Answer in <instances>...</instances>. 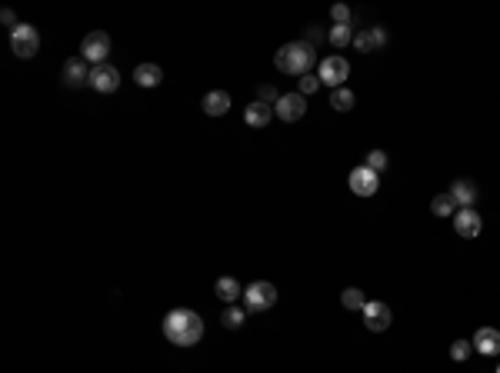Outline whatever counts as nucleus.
I'll list each match as a JSON object with an SVG mask.
<instances>
[{
	"label": "nucleus",
	"mask_w": 500,
	"mask_h": 373,
	"mask_svg": "<svg viewBox=\"0 0 500 373\" xmlns=\"http://www.w3.org/2000/svg\"><path fill=\"white\" fill-rule=\"evenodd\" d=\"M371 34H373V47H377V51L387 47V30L384 27H371Z\"/></svg>",
	"instance_id": "obj_31"
},
{
	"label": "nucleus",
	"mask_w": 500,
	"mask_h": 373,
	"mask_svg": "<svg viewBox=\"0 0 500 373\" xmlns=\"http://www.w3.org/2000/svg\"><path fill=\"white\" fill-rule=\"evenodd\" d=\"M350 190L357 193V197H373V193L380 190V174L371 170L367 164L357 170H350Z\"/></svg>",
	"instance_id": "obj_9"
},
{
	"label": "nucleus",
	"mask_w": 500,
	"mask_h": 373,
	"mask_svg": "<svg viewBox=\"0 0 500 373\" xmlns=\"http://www.w3.org/2000/svg\"><path fill=\"white\" fill-rule=\"evenodd\" d=\"M164 336L174 343V347H193V343H200V336H204V320L193 313V310H170L164 317Z\"/></svg>",
	"instance_id": "obj_1"
},
{
	"label": "nucleus",
	"mask_w": 500,
	"mask_h": 373,
	"mask_svg": "<svg viewBox=\"0 0 500 373\" xmlns=\"http://www.w3.org/2000/svg\"><path fill=\"white\" fill-rule=\"evenodd\" d=\"M270 117H274V107H267V103H260V100H254V103H250V107L244 110L247 127H267Z\"/></svg>",
	"instance_id": "obj_16"
},
{
	"label": "nucleus",
	"mask_w": 500,
	"mask_h": 373,
	"mask_svg": "<svg viewBox=\"0 0 500 373\" xmlns=\"http://www.w3.org/2000/svg\"><path fill=\"white\" fill-rule=\"evenodd\" d=\"M317 60V51L310 47L307 40H294V44H283L277 57H274V64L281 74H290V77H304L310 74V67Z\"/></svg>",
	"instance_id": "obj_2"
},
{
	"label": "nucleus",
	"mask_w": 500,
	"mask_h": 373,
	"mask_svg": "<svg viewBox=\"0 0 500 373\" xmlns=\"http://www.w3.org/2000/svg\"><path fill=\"white\" fill-rule=\"evenodd\" d=\"M90 70H94V67H87V60H84L80 53L70 57L64 64V84L67 87H84V84H90Z\"/></svg>",
	"instance_id": "obj_12"
},
{
	"label": "nucleus",
	"mask_w": 500,
	"mask_h": 373,
	"mask_svg": "<svg viewBox=\"0 0 500 373\" xmlns=\"http://www.w3.org/2000/svg\"><path fill=\"white\" fill-rule=\"evenodd\" d=\"M340 303H344V310H364L367 296H364V290H357V287H347L344 296H340Z\"/></svg>",
	"instance_id": "obj_22"
},
{
	"label": "nucleus",
	"mask_w": 500,
	"mask_h": 373,
	"mask_svg": "<svg viewBox=\"0 0 500 373\" xmlns=\"http://www.w3.org/2000/svg\"><path fill=\"white\" fill-rule=\"evenodd\" d=\"M367 167L380 174V170L387 167V154H384V150H371V154H367Z\"/></svg>",
	"instance_id": "obj_28"
},
{
	"label": "nucleus",
	"mask_w": 500,
	"mask_h": 373,
	"mask_svg": "<svg viewBox=\"0 0 500 373\" xmlns=\"http://www.w3.org/2000/svg\"><path fill=\"white\" fill-rule=\"evenodd\" d=\"M274 303H277V287H274V283L257 280L244 290V307L250 310V313H264V310H270Z\"/></svg>",
	"instance_id": "obj_3"
},
{
	"label": "nucleus",
	"mask_w": 500,
	"mask_h": 373,
	"mask_svg": "<svg viewBox=\"0 0 500 373\" xmlns=\"http://www.w3.org/2000/svg\"><path fill=\"white\" fill-rule=\"evenodd\" d=\"M257 100L267 103V107H277V100H281V93H277V87H270V84H264L260 91H257Z\"/></svg>",
	"instance_id": "obj_27"
},
{
	"label": "nucleus",
	"mask_w": 500,
	"mask_h": 373,
	"mask_svg": "<svg viewBox=\"0 0 500 373\" xmlns=\"http://www.w3.org/2000/svg\"><path fill=\"white\" fill-rule=\"evenodd\" d=\"M0 20L11 27V30H17V27H20V24H17V17H13V11H4V13H0Z\"/></svg>",
	"instance_id": "obj_32"
},
{
	"label": "nucleus",
	"mask_w": 500,
	"mask_h": 373,
	"mask_svg": "<svg viewBox=\"0 0 500 373\" xmlns=\"http://www.w3.org/2000/svg\"><path fill=\"white\" fill-rule=\"evenodd\" d=\"M317 87H321V77H314V74H304V77L297 80V93H300V97L317 93Z\"/></svg>",
	"instance_id": "obj_25"
},
{
	"label": "nucleus",
	"mask_w": 500,
	"mask_h": 373,
	"mask_svg": "<svg viewBox=\"0 0 500 373\" xmlns=\"http://www.w3.org/2000/svg\"><path fill=\"white\" fill-rule=\"evenodd\" d=\"M354 47H357L360 53H371V51H377V47H373V34L367 30V27H364L360 34H354Z\"/></svg>",
	"instance_id": "obj_26"
},
{
	"label": "nucleus",
	"mask_w": 500,
	"mask_h": 373,
	"mask_svg": "<svg viewBox=\"0 0 500 373\" xmlns=\"http://www.w3.org/2000/svg\"><path fill=\"white\" fill-rule=\"evenodd\" d=\"M360 313H364V327L373 330V334H384L387 327H390V320H394V310L384 300H367Z\"/></svg>",
	"instance_id": "obj_7"
},
{
	"label": "nucleus",
	"mask_w": 500,
	"mask_h": 373,
	"mask_svg": "<svg viewBox=\"0 0 500 373\" xmlns=\"http://www.w3.org/2000/svg\"><path fill=\"white\" fill-rule=\"evenodd\" d=\"M474 350L477 353H484V357H497L500 353V330L494 327H480L474 334Z\"/></svg>",
	"instance_id": "obj_13"
},
{
	"label": "nucleus",
	"mask_w": 500,
	"mask_h": 373,
	"mask_svg": "<svg viewBox=\"0 0 500 373\" xmlns=\"http://www.w3.org/2000/svg\"><path fill=\"white\" fill-rule=\"evenodd\" d=\"M323 37H327V34H323L321 27H317V24H310V27H307V37H304V40H307L310 47H317V44H321Z\"/></svg>",
	"instance_id": "obj_30"
},
{
	"label": "nucleus",
	"mask_w": 500,
	"mask_h": 373,
	"mask_svg": "<svg viewBox=\"0 0 500 373\" xmlns=\"http://www.w3.org/2000/svg\"><path fill=\"white\" fill-rule=\"evenodd\" d=\"M214 294H217L224 303H231V307H233L237 300H244V287L233 280V277H220V280L214 283Z\"/></svg>",
	"instance_id": "obj_14"
},
{
	"label": "nucleus",
	"mask_w": 500,
	"mask_h": 373,
	"mask_svg": "<svg viewBox=\"0 0 500 373\" xmlns=\"http://www.w3.org/2000/svg\"><path fill=\"white\" fill-rule=\"evenodd\" d=\"M450 197L457 200V207H474L477 187L470 181H454V187H450Z\"/></svg>",
	"instance_id": "obj_17"
},
{
	"label": "nucleus",
	"mask_w": 500,
	"mask_h": 373,
	"mask_svg": "<svg viewBox=\"0 0 500 373\" xmlns=\"http://www.w3.org/2000/svg\"><path fill=\"white\" fill-rule=\"evenodd\" d=\"M331 17H333V24H350V7L347 4H333Z\"/></svg>",
	"instance_id": "obj_29"
},
{
	"label": "nucleus",
	"mask_w": 500,
	"mask_h": 373,
	"mask_svg": "<svg viewBox=\"0 0 500 373\" xmlns=\"http://www.w3.org/2000/svg\"><path fill=\"white\" fill-rule=\"evenodd\" d=\"M430 210H434V217H454L461 207H457V200H454V197H450V190H447V193H437L434 204H430Z\"/></svg>",
	"instance_id": "obj_19"
},
{
	"label": "nucleus",
	"mask_w": 500,
	"mask_h": 373,
	"mask_svg": "<svg viewBox=\"0 0 500 373\" xmlns=\"http://www.w3.org/2000/svg\"><path fill=\"white\" fill-rule=\"evenodd\" d=\"M11 47H13V53H17L20 60H30V57H37V51H40V34H37V27L20 24L17 30H11Z\"/></svg>",
	"instance_id": "obj_5"
},
{
	"label": "nucleus",
	"mask_w": 500,
	"mask_h": 373,
	"mask_svg": "<svg viewBox=\"0 0 500 373\" xmlns=\"http://www.w3.org/2000/svg\"><path fill=\"white\" fill-rule=\"evenodd\" d=\"M107 53H110V34H103V30H90L87 37L80 40V57L87 60V64H107Z\"/></svg>",
	"instance_id": "obj_4"
},
{
	"label": "nucleus",
	"mask_w": 500,
	"mask_h": 373,
	"mask_svg": "<svg viewBox=\"0 0 500 373\" xmlns=\"http://www.w3.org/2000/svg\"><path fill=\"white\" fill-rule=\"evenodd\" d=\"M220 320H224V327H227V330H237V327H241L247 317H244V310H241V307H227Z\"/></svg>",
	"instance_id": "obj_24"
},
{
	"label": "nucleus",
	"mask_w": 500,
	"mask_h": 373,
	"mask_svg": "<svg viewBox=\"0 0 500 373\" xmlns=\"http://www.w3.org/2000/svg\"><path fill=\"white\" fill-rule=\"evenodd\" d=\"M327 40H331L333 47H340V51H344L347 44H354V30H350V24H333L331 34H327Z\"/></svg>",
	"instance_id": "obj_21"
},
{
	"label": "nucleus",
	"mask_w": 500,
	"mask_h": 373,
	"mask_svg": "<svg viewBox=\"0 0 500 373\" xmlns=\"http://www.w3.org/2000/svg\"><path fill=\"white\" fill-rule=\"evenodd\" d=\"M454 230H457V237H463V240H474V237H480V230H484V220H480V214H477L474 207H461V210L454 214Z\"/></svg>",
	"instance_id": "obj_8"
},
{
	"label": "nucleus",
	"mask_w": 500,
	"mask_h": 373,
	"mask_svg": "<svg viewBox=\"0 0 500 373\" xmlns=\"http://www.w3.org/2000/svg\"><path fill=\"white\" fill-rule=\"evenodd\" d=\"M134 80L141 84V87H157L160 80H164V70L157 64H141L137 70H134Z\"/></svg>",
	"instance_id": "obj_18"
},
{
	"label": "nucleus",
	"mask_w": 500,
	"mask_h": 373,
	"mask_svg": "<svg viewBox=\"0 0 500 373\" xmlns=\"http://www.w3.org/2000/svg\"><path fill=\"white\" fill-rule=\"evenodd\" d=\"M317 77H321V84H327V87H344V80L350 77V64H347L340 53H331V57H323L321 60V70H317Z\"/></svg>",
	"instance_id": "obj_6"
},
{
	"label": "nucleus",
	"mask_w": 500,
	"mask_h": 373,
	"mask_svg": "<svg viewBox=\"0 0 500 373\" xmlns=\"http://www.w3.org/2000/svg\"><path fill=\"white\" fill-rule=\"evenodd\" d=\"M354 91H347V87H337V91L331 93V107L337 110V114H347V110H354Z\"/></svg>",
	"instance_id": "obj_20"
},
{
	"label": "nucleus",
	"mask_w": 500,
	"mask_h": 373,
	"mask_svg": "<svg viewBox=\"0 0 500 373\" xmlns=\"http://www.w3.org/2000/svg\"><path fill=\"white\" fill-rule=\"evenodd\" d=\"M274 114L281 117L283 124H297L300 117L307 114V100L300 97V93H281V100L274 107Z\"/></svg>",
	"instance_id": "obj_10"
},
{
	"label": "nucleus",
	"mask_w": 500,
	"mask_h": 373,
	"mask_svg": "<svg viewBox=\"0 0 500 373\" xmlns=\"http://www.w3.org/2000/svg\"><path fill=\"white\" fill-rule=\"evenodd\" d=\"M470 353H474V343H470V340H454V343H450V357L457 363H463Z\"/></svg>",
	"instance_id": "obj_23"
},
{
	"label": "nucleus",
	"mask_w": 500,
	"mask_h": 373,
	"mask_svg": "<svg viewBox=\"0 0 500 373\" xmlns=\"http://www.w3.org/2000/svg\"><path fill=\"white\" fill-rule=\"evenodd\" d=\"M497 373H500V367H497Z\"/></svg>",
	"instance_id": "obj_33"
},
{
	"label": "nucleus",
	"mask_w": 500,
	"mask_h": 373,
	"mask_svg": "<svg viewBox=\"0 0 500 373\" xmlns=\"http://www.w3.org/2000/svg\"><path fill=\"white\" fill-rule=\"evenodd\" d=\"M87 87H94L97 93H114L117 87H120V70L110 64H97L94 70H90V84Z\"/></svg>",
	"instance_id": "obj_11"
},
{
	"label": "nucleus",
	"mask_w": 500,
	"mask_h": 373,
	"mask_svg": "<svg viewBox=\"0 0 500 373\" xmlns=\"http://www.w3.org/2000/svg\"><path fill=\"white\" fill-rule=\"evenodd\" d=\"M231 110V93L227 91H210L204 97V114L207 117H224Z\"/></svg>",
	"instance_id": "obj_15"
}]
</instances>
